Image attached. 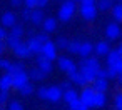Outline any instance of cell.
<instances>
[{
	"label": "cell",
	"mask_w": 122,
	"mask_h": 110,
	"mask_svg": "<svg viewBox=\"0 0 122 110\" xmlns=\"http://www.w3.org/2000/svg\"><path fill=\"white\" fill-rule=\"evenodd\" d=\"M25 45H27V48H29V52H30L32 55H39V53H40L42 43H40L35 37H29V40L25 42Z\"/></svg>",
	"instance_id": "obj_12"
},
{
	"label": "cell",
	"mask_w": 122,
	"mask_h": 110,
	"mask_svg": "<svg viewBox=\"0 0 122 110\" xmlns=\"http://www.w3.org/2000/svg\"><path fill=\"white\" fill-rule=\"evenodd\" d=\"M74 2H80V0H74Z\"/></svg>",
	"instance_id": "obj_51"
},
{
	"label": "cell",
	"mask_w": 122,
	"mask_h": 110,
	"mask_svg": "<svg viewBox=\"0 0 122 110\" xmlns=\"http://www.w3.org/2000/svg\"><path fill=\"white\" fill-rule=\"evenodd\" d=\"M107 87H109V80H105V78H94V82H92V90L94 92H105L107 90Z\"/></svg>",
	"instance_id": "obj_17"
},
{
	"label": "cell",
	"mask_w": 122,
	"mask_h": 110,
	"mask_svg": "<svg viewBox=\"0 0 122 110\" xmlns=\"http://www.w3.org/2000/svg\"><path fill=\"white\" fill-rule=\"evenodd\" d=\"M10 88H12V77H10V73H5L0 77V90L9 92Z\"/></svg>",
	"instance_id": "obj_23"
},
{
	"label": "cell",
	"mask_w": 122,
	"mask_h": 110,
	"mask_svg": "<svg viewBox=\"0 0 122 110\" xmlns=\"http://www.w3.org/2000/svg\"><path fill=\"white\" fill-rule=\"evenodd\" d=\"M94 90H92V87H84L82 88V92L79 93V100L87 107V108H92V102H94Z\"/></svg>",
	"instance_id": "obj_4"
},
{
	"label": "cell",
	"mask_w": 122,
	"mask_h": 110,
	"mask_svg": "<svg viewBox=\"0 0 122 110\" xmlns=\"http://www.w3.org/2000/svg\"><path fill=\"white\" fill-rule=\"evenodd\" d=\"M10 29H12V32H10V33H12L14 37H19V38H22V37H24V33H25V29H24V25H20V24H15V25H14V27H10Z\"/></svg>",
	"instance_id": "obj_28"
},
{
	"label": "cell",
	"mask_w": 122,
	"mask_h": 110,
	"mask_svg": "<svg viewBox=\"0 0 122 110\" xmlns=\"http://www.w3.org/2000/svg\"><path fill=\"white\" fill-rule=\"evenodd\" d=\"M79 73L84 77L85 83H92L94 78H95V70H92V68H89L85 65H79Z\"/></svg>",
	"instance_id": "obj_13"
},
{
	"label": "cell",
	"mask_w": 122,
	"mask_h": 110,
	"mask_svg": "<svg viewBox=\"0 0 122 110\" xmlns=\"http://www.w3.org/2000/svg\"><path fill=\"white\" fill-rule=\"evenodd\" d=\"M37 68H40L42 72L49 73V72H52V62L47 57H44L42 53H39L37 55Z\"/></svg>",
	"instance_id": "obj_10"
},
{
	"label": "cell",
	"mask_w": 122,
	"mask_h": 110,
	"mask_svg": "<svg viewBox=\"0 0 122 110\" xmlns=\"http://www.w3.org/2000/svg\"><path fill=\"white\" fill-rule=\"evenodd\" d=\"M5 35H7V32H5V29H2V27H0V42H4V38H5Z\"/></svg>",
	"instance_id": "obj_48"
},
{
	"label": "cell",
	"mask_w": 122,
	"mask_h": 110,
	"mask_svg": "<svg viewBox=\"0 0 122 110\" xmlns=\"http://www.w3.org/2000/svg\"><path fill=\"white\" fill-rule=\"evenodd\" d=\"M22 42V38H19V37H14L12 33H7L5 35V38H4V43H5V47H9V48H15L19 43Z\"/></svg>",
	"instance_id": "obj_21"
},
{
	"label": "cell",
	"mask_w": 122,
	"mask_h": 110,
	"mask_svg": "<svg viewBox=\"0 0 122 110\" xmlns=\"http://www.w3.org/2000/svg\"><path fill=\"white\" fill-rule=\"evenodd\" d=\"M95 77L97 78H105V80H109V72H107V68H99L97 70V73H95Z\"/></svg>",
	"instance_id": "obj_35"
},
{
	"label": "cell",
	"mask_w": 122,
	"mask_h": 110,
	"mask_svg": "<svg viewBox=\"0 0 122 110\" xmlns=\"http://www.w3.org/2000/svg\"><path fill=\"white\" fill-rule=\"evenodd\" d=\"M10 77H12V88H17V90H19L22 85H25V83L29 82V75H27L25 70L15 72V73H12Z\"/></svg>",
	"instance_id": "obj_3"
},
{
	"label": "cell",
	"mask_w": 122,
	"mask_h": 110,
	"mask_svg": "<svg viewBox=\"0 0 122 110\" xmlns=\"http://www.w3.org/2000/svg\"><path fill=\"white\" fill-rule=\"evenodd\" d=\"M114 110H117V108H114Z\"/></svg>",
	"instance_id": "obj_52"
},
{
	"label": "cell",
	"mask_w": 122,
	"mask_h": 110,
	"mask_svg": "<svg viewBox=\"0 0 122 110\" xmlns=\"http://www.w3.org/2000/svg\"><path fill=\"white\" fill-rule=\"evenodd\" d=\"M47 4H49V0H37V7L39 9H44Z\"/></svg>",
	"instance_id": "obj_46"
},
{
	"label": "cell",
	"mask_w": 122,
	"mask_h": 110,
	"mask_svg": "<svg viewBox=\"0 0 122 110\" xmlns=\"http://www.w3.org/2000/svg\"><path fill=\"white\" fill-rule=\"evenodd\" d=\"M62 98L69 103V102H72V100H75V98H79V92L77 90H74V88H69V90H64L62 92Z\"/></svg>",
	"instance_id": "obj_25"
},
{
	"label": "cell",
	"mask_w": 122,
	"mask_h": 110,
	"mask_svg": "<svg viewBox=\"0 0 122 110\" xmlns=\"http://www.w3.org/2000/svg\"><path fill=\"white\" fill-rule=\"evenodd\" d=\"M67 43H69V40H67L65 37H59V38L55 40V47H57V48H67Z\"/></svg>",
	"instance_id": "obj_34"
},
{
	"label": "cell",
	"mask_w": 122,
	"mask_h": 110,
	"mask_svg": "<svg viewBox=\"0 0 122 110\" xmlns=\"http://www.w3.org/2000/svg\"><path fill=\"white\" fill-rule=\"evenodd\" d=\"M10 4H12L14 7H20V5L24 4V0H10Z\"/></svg>",
	"instance_id": "obj_47"
},
{
	"label": "cell",
	"mask_w": 122,
	"mask_h": 110,
	"mask_svg": "<svg viewBox=\"0 0 122 110\" xmlns=\"http://www.w3.org/2000/svg\"><path fill=\"white\" fill-rule=\"evenodd\" d=\"M34 37H35V38H37L40 43H45L47 40H50V38H49V33H45V32H42V33H37V35H34Z\"/></svg>",
	"instance_id": "obj_39"
},
{
	"label": "cell",
	"mask_w": 122,
	"mask_h": 110,
	"mask_svg": "<svg viewBox=\"0 0 122 110\" xmlns=\"http://www.w3.org/2000/svg\"><path fill=\"white\" fill-rule=\"evenodd\" d=\"M14 53H15L19 58H27V57H30V55H32V53L29 52V48H27L25 42H20V43L14 48Z\"/></svg>",
	"instance_id": "obj_19"
},
{
	"label": "cell",
	"mask_w": 122,
	"mask_h": 110,
	"mask_svg": "<svg viewBox=\"0 0 122 110\" xmlns=\"http://www.w3.org/2000/svg\"><path fill=\"white\" fill-rule=\"evenodd\" d=\"M0 27H5V29H10V27H14L15 24H17V15L14 14V12H5L4 15H2V19H0Z\"/></svg>",
	"instance_id": "obj_7"
},
{
	"label": "cell",
	"mask_w": 122,
	"mask_h": 110,
	"mask_svg": "<svg viewBox=\"0 0 122 110\" xmlns=\"http://www.w3.org/2000/svg\"><path fill=\"white\" fill-rule=\"evenodd\" d=\"M40 25H42V29H44V32H45V33H52V32H55V30H57V20H55V19H52V17L44 19Z\"/></svg>",
	"instance_id": "obj_15"
},
{
	"label": "cell",
	"mask_w": 122,
	"mask_h": 110,
	"mask_svg": "<svg viewBox=\"0 0 122 110\" xmlns=\"http://www.w3.org/2000/svg\"><path fill=\"white\" fill-rule=\"evenodd\" d=\"M9 102V92H4V90H0V105H7Z\"/></svg>",
	"instance_id": "obj_38"
},
{
	"label": "cell",
	"mask_w": 122,
	"mask_h": 110,
	"mask_svg": "<svg viewBox=\"0 0 122 110\" xmlns=\"http://www.w3.org/2000/svg\"><path fill=\"white\" fill-rule=\"evenodd\" d=\"M105 57H107V67H112L114 63L122 60V47H117L115 50H110Z\"/></svg>",
	"instance_id": "obj_8"
},
{
	"label": "cell",
	"mask_w": 122,
	"mask_h": 110,
	"mask_svg": "<svg viewBox=\"0 0 122 110\" xmlns=\"http://www.w3.org/2000/svg\"><path fill=\"white\" fill-rule=\"evenodd\" d=\"M60 98H62V90L59 88V85L47 87V97H45V100H50V102H59Z\"/></svg>",
	"instance_id": "obj_9"
},
{
	"label": "cell",
	"mask_w": 122,
	"mask_h": 110,
	"mask_svg": "<svg viewBox=\"0 0 122 110\" xmlns=\"http://www.w3.org/2000/svg\"><path fill=\"white\" fill-rule=\"evenodd\" d=\"M107 72H109V78H115V77H117V73H115L114 70H110V68H107Z\"/></svg>",
	"instance_id": "obj_49"
},
{
	"label": "cell",
	"mask_w": 122,
	"mask_h": 110,
	"mask_svg": "<svg viewBox=\"0 0 122 110\" xmlns=\"http://www.w3.org/2000/svg\"><path fill=\"white\" fill-rule=\"evenodd\" d=\"M79 47H80V40H70L69 43H67V48L65 50H69L70 53H74V55H77L79 53Z\"/></svg>",
	"instance_id": "obj_27"
},
{
	"label": "cell",
	"mask_w": 122,
	"mask_h": 110,
	"mask_svg": "<svg viewBox=\"0 0 122 110\" xmlns=\"http://www.w3.org/2000/svg\"><path fill=\"white\" fill-rule=\"evenodd\" d=\"M80 15L84 20H94L97 17V9L95 5H82L80 4Z\"/></svg>",
	"instance_id": "obj_6"
},
{
	"label": "cell",
	"mask_w": 122,
	"mask_h": 110,
	"mask_svg": "<svg viewBox=\"0 0 122 110\" xmlns=\"http://www.w3.org/2000/svg\"><path fill=\"white\" fill-rule=\"evenodd\" d=\"M44 19H45V15H44V10H42V9L35 7V9L30 10V19H29V20H30L34 25H40Z\"/></svg>",
	"instance_id": "obj_14"
},
{
	"label": "cell",
	"mask_w": 122,
	"mask_h": 110,
	"mask_svg": "<svg viewBox=\"0 0 122 110\" xmlns=\"http://www.w3.org/2000/svg\"><path fill=\"white\" fill-rule=\"evenodd\" d=\"M19 92H20V95L29 97V95H32V93H34V85H32L30 82H27L25 85H22V87L19 88Z\"/></svg>",
	"instance_id": "obj_29"
},
{
	"label": "cell",
	"mask_w": 122,
	"mask_h": 110,
	"mask_svg": "<svg viewBox=\"0 0 122 110\" xmlns=\"http://www.w3.org/2000/svg\"><path fill=\"white\" fill-rule=\"evenodd\" d=\"M24 5L27 7V9H35L37 7V0H24Z\"/></svg>",
	"instance_id": "obj_41"
},
{
	"label": "cell",
	"mask_w": 122,
	"mask_h": 110,
	"mask_svg": "<svg viewBox=\"0 0 122 110\" xmlns=\"http://www.w3.org/2000/svg\"><path fill=\"white\" fill-rule=\"evenodd\" d=\"M95 2L97 0H80L79 4H82V5H95Z\"/></svg>",
	"instance_id": "obj_45"
},
{
	"label": "cell",
	"mask_w": 122,
	"mask_h": 110,
	"mask_svg": "<svg viewBox=\"0 0 122 110\" xmlns=\"http://www.w3.org/2000/svg\"><path fill=\"white\" fill-rule=\"evenodd\" d=\"M37 93H39L40 98H45V97H47V87H40V88L37 90Z\"/></svg>",
	"instance_id": "obj_43"
},
{
	"label": "cell",
	"mask_w": 122,
	"mask_h": 110,
	"mask_svg": "<svg viewBox=\"0 0 122 110\" xmlns=\"http://www.w3.org/2000/svg\"><path fill=\"white\" fill-rule=\"evenodd\" d=\"M10 63H12V62L5 60V58H0V68H5V70H7V68L10 67Z\"/></svg>",
	"instance_id": "obj_44"
},
{
	"label": "cell",
	"mask_w": 122,
	"mask_h": 110,
	"mask_svg": "<svg viewBox=\"0 0 122 110\" xmlns=\"http://www.w3.org/2000/svg\"><path fill=\"white\" fill-rule=\"evenodd\" d=\"M57 63H59V68H60L62 72H65V73H72V72L77 70V65H75L69 57H59Z\"/></svg>",
	"instance_id": "obj_5"
},
{
	"label": "cell",
	"mask_w": 122,
	"mask_h": 110,
	"mask_svg": "<svg viewBox=\"0 0 122 110\" xmlns=\"http://www.w3.org/2000/svg\"><path fill=\"white\" fill-rule=\"evenodd\" d=\"M69 82H70V83H75V85H80V87H85V85H87L85 80H84V77L79 73V70L69 73Z\"/></svg>",
	"instance_id": "obj_22"
},
{
	"label": "cell",
	"mask_w": 122,
	"mask_h": 110,
	"mask_svg": "<svg viewBox=\"0 0 122 110\" xmlns=\"http://www.w3.org/2000/svg\"><path fill=\"white\" fill-rule=\"evenodd\" d=\"M59 88L64 92V90H69V88H72V87H70V82H69V80H65V82H62V83L59 85Z\"/></svg>",
	"instance_id": "obj_42"
},
{
	"label": "cell",
	"mask_w": 122,
	"mask_h": 110,
	"mask_svg": "<svg viewBox=\"0 0 122 110\" xmlns=\"http://www.w3.org/2000/svg\"><path fill=\"white\" fill-rule=\"evenodd\" d=\"M114 103H115V108H117V110H122V93H120V92H117V93H115Z\"/></svg>",
	"instance_id": "obj_36"
},
{
	"label": "cell",
	"mask_w": 122,
	"mask_h": 110,
	"mask_svg": "<svg viewBox=\"0 0 122 110\" xmlns=\"http://www.w3.org/2000/svg\"><path fill=\"white\" fill-rule=\"evenodd\" d=\"M20 15H22V20H29L30 19V9H27V7H24L22 9V12H20Z\"/></svg>",
	"instance_id": "obj_40"
},
{
	"label": "cell",
	"mask_w": 122,
	"mask_h": 110,
	"mask_svg": "<svg viewBox=\"0 0 122 110\" xmlns=\"http://www.w3.org/2000/svg\"><path fill=\"white\" fill-rule=\"evenodd\" d=\"M7 110H24V107L20 102L12 100V102H7Z\"/></svg>",
	"instance_id": "obj_33"
},
{
	"label": "cell",
	"mask_w": 122,
	"mask_h": 110,
	"mask_svg": "<svg viewBox=\"0 0 122 110\" xmlns=\"http://www.w3.org/2000/svg\"><path fill=\"white\" fill-rule=\"evenodd\" d=\"M105 35L109 40H117L120 37V27L119 24H109L107 29H105Z\"/></svg>",
	"instance_id": "obj_11"
},
{
	"label": "cell",
	"mask_w": 122,
	"mask_h": 110,
	"mask_svg": "<svg viewBox=\"0 0 122 110\" xmlns=\"http://www.w3.org/2000/svg\"><path fill=\"white\" fill-rule=\"evenodd\" d=\"M94 50H95V53L99 57H105L110 52V45H109V42H97L95 47H94Z\"/></svg>",
	"instance_id": "obj_18"
},
{
	"label": "cell",
	"mask_w": 122,
	"mask_h": 110,
	"mask_svg": "<svg viewBox=\"0 0 122 110\" xmlns=\"http://www.w3.org/2000/svg\"><path fill=\"white\" fill-rule=\"evenodd\" d=\"M112 7V0H97V4H95V9L99 10H109Z\"/></svg>",
	"instance_id": "obj_31"
},
{
	"label": "cell",
	"mask_w": 122,
	"mask_h": 110,
	"mask_svg": "<svg viewBox=\"0 0 122 110\" xmlns=\"http://www.w3.org/2000/svg\"><path fill=\"white\" fill-rule=\"evenodd\" d=\"M75 14V2L74 0H64L59 12H57V17L60 22H69Z\"/></svg>",
	"instance_id": "obj_1"
},
{
	"label": "cell",
	"mask_w": 122,
	"mask_h": 110,
	"mask_svg": "<svg viewBox=\"0 0 122 110\" xmlns=\"http://www.w3.org/2000/svg\"><path fill=\"white\" fill-rule=\"evenodd\" d=\"M25 68V65L22 63V62H17V63H10V67L7 68V73H15V72H20V70H24Z\"/></svg>",
	"instance_id": "obj_32"
},
{
	"label": "cell",
	"mask_w": 122,
	"mask_h": 110,
	"mask_svg": "<svg viewBox=\"0 0 122 110\" xmlns=\"http://www.w3.org/2000/svg\"><path fill=\"white\" fill-rule=\"evenodd\" d=\"M40 53L44 57H47L50 62H54L57 58V47L52 40H47L45 43H42V48H40Z\"/></svg>",
	"instance_id": "obj_2"
},
{
	"label": "cell",
	"mask_w": 122,
	"mask_h": 110,
	"mask_svg": "<svg viewBox=\"0 0 122 110\" xmlns=\"http://www.w3.org/2000/svg\"><path fill=\"white\" fill-rule=\"evenodd\" d=\"M107 68H110V70H114L117 75H120V73H122V60H119L117 63H114L112 67H107Z\"/></svg>",
	"instance_id": "obj_37"
},
{
	"label": "cell",
	"mask_w": 122,
	"mask_h": 110,
	"mask_svg": "<svg viewBox=\"0 0 122 110\" xmlns=\"http://www.w3.org/2000/svg\"><path fill=\"white\" fill-rule=\"evenodd\" d=\"M85 110H89V108H85Z\"/></svg>",
	"instance_id": "obj_53"
},
{
	"label": "cell",
	"mask_w": 122,
	"mask_h": 110,
	"mask_svg": "<svg viewBox=\"0 0 122 110\" xmlns=\"http://www.w3.org/2000/svg\"><path fill=\"white\" fill-rule=\"evenodd\" d=\"M110 9H112V15H114V19H115V24L122 22V5H120V4H115V5L110 7Z\"/></svg>",
	"instance_id": "obj_26"
},
{
	"label": "cell",
	"mask_w": 122,
	"mask_h": 110,
	"mask_svg": "<svg viewBox=\"0 0 122 110\" xmlns=\"http://www.w3.org/2000/svg\"><path fill=\"white\" fill-rule=\"evenodd\" d=\"M107 102V97H105V92H95L94 93V102H92V107L95 108H102Z\"/></svg>",
	"instance_id": "obj_20"
},
{
	"label": "cell",
	"mask_w": 122,
	"mask_h": 110,
	"mask_svg": "<svg viewBox=\"0 0 122 110\" xmlns=\"http://www.w3.org/2000/svg\"><path fill=\"white\" fill-rule=\"evenodd\" d=\"M4 48H5V43H4V42H0V53L4 52Z\"/></svg>",
	"instance_id": "obj_50"
},
{
	"label": "cell",
	"mask_w": 122,
	"mask_h": 110,
	"mask_svg": "<svg viewBox=\"0 0 122 110\" xmlns=\"http://www.w3.org/2000/svg\"><path fill=\"white\" fill-rule=\"evenodd\" d=\"M27 75H29V78H32V80H35V82H40V80H44V78L47 77V73L42 72L40 68H32Z\"/></svg>",
	"instance_id": "obj_24"
},
{
	"label": "cell",
	"mask_w": 122,
	"mask_h": 110,
	"mask_svg": "<svg viewBox=\"0 0 122 110\" xmlns=\"http://www.w3.org/2000/svg\"><path fill=\"white\" fill-rule=\"evenodd\" d=\"M87 107L79 100V98H75V100H72V102H69V110H85Z\"/></svg>",
	"instance_id": "obj_30"
},
{
	"label": "cell",
	"mask_w": 122,
	"mask_h": 110,
	"mask_svg": "<svg viewBox=\"0 0 122 110\" xmlns=\"http://www.w3.org/2000/svg\"><path fill=\"white\" fill-rule=\"evenodd\" d=\"M92 52H94V45H92L90 42H80L79 53H77V55H80V58L90 57V55H92Z\"/></svg>",
	"instance_id": "obj_16"
}]
</instances>
